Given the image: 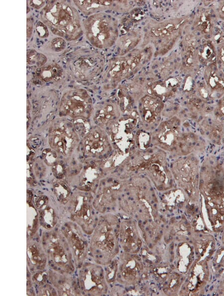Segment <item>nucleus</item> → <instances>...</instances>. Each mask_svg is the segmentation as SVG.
<instances>
[{
  "mask_svg": "<svg viewBox=\"0 0 224 296\" xmlns=\"http://www.w3.org/2000/svg\"><path fill=\"white\" fill-rule=\"evenodd\" d=\"M40 14L41 21L53 34L65 40H76L83 33L80 14L69 1H48Z\"/></svg>",
  "mask_w": 224,
  "mask_h": 296,
  "instance_id": "nucleus-1",
  "label": "nucleus"
},
{
  "mask_svg": "<svg viewBox=\"0 0 224 296\" xmlns=\"http://www.w3.org/2000/svg\"><path fill=\"white\" fill-rule=\"evenodd\" d=\"M120 224L117 217L112 214H104L99 218L91 234L89 249L96 263L109 265L118 254Z\"/></svg>",
  "mask_w": 224,
  "mask_h": 296,
  "instance_id": "nucleus-2",
  "label": "nucleus"
},
{
  "mask_svg": "<svg viewBox=\"0 0 224 296\" xmlns=\"http://www.w3.org/2000/svg\"><path fill=\"white\" fill-rule=\"evenodd\" d=\"M40 243L48 259L50 269L62 273L72 274L76 268L68 243L60 229L45 230Z\"/></svg>",
  "mask_w": 224,
  "mask_h": 296,
  "instance_id": "nucleus-3",
  "label": "nucleus"
},
{
  "mask_svg": "<svg viewBox=\"0 0 224 296\" xmlns=\"http://www.w3.org/2000/svg\"><path fill=\"white\" fill-rule=\"evenodd\" d=\"M83 26L87 40L96 48H110L117 40V21L107 13L99 12L88 16L83 20Z\"/></svg>",
  "mask_w": 224,
  "mask_h": 296,
  "instance_id": "nucleus-4",
  "label": "nucleus"
},
{
  "mask_svg": "<svg viewBox=\"0 0 224 296\" xmlns=\"http://www.w3.org/2000/svg\"><path fill=\"white\" fill-rule=\"evenodd\" d=\"M93 200L91 192L78 190L72 194L67 203L71 220L88 235H91L99 220Z\"/></svg>",
  "mask_w": 224,
  "mask_h": 296,
  "instance_id": "nucleus-5",
  "label": "nucleus"
},
{
  "mask_svg": "<svg viewBox=\"0 0 224 296\" xmlns=\"http://www.w3.org/2000/svg\"><path fill=\"white\" fill-rule=\"evenodd\" d=\"M80 139L75 130L73 122L66 120L57 121L49 129V145L61 157L70 156L77 148Z\"/></svg>",
  "mask_w": 224,
  "mask_h": 296,
  "instance_id": "nucleus-6",
  "label": "nucleus"
},
{
  "mask_svg": "<svg viewBox=\"0 0 224 296\" xmlns=\"http://www.w3.org/2000/svg\"><path fill=\"white\" fill-rule=\"evenodd\" d=\"M94 105L88 92L81 88L66 91L63 95L59 104V113L61 117L72 119H89L93 113Z\"/></svg>",
  "mask_w": 224,
  "mask_h": 296,
  "instance_id": "nucleus-7",
  "label": "nucleus"
},
{
  "mask_svg": "<svg viewBox=\"0 0 224 296\" xmlns=\"http://www.w3.org/2000/svg\"><path fill=\"white\" fill-rule=\"evenodd\" d=\"M188 21V17H179L157 22L150 27L148 35L160 48V53L165 54L173 47Z\"/></svg>",
  "mask_w": 224,
  "mask_h": 296,
  "instance_id": "nucleus-8",
  "label": "nucleus"
},
{
  "mask_svg": "<svg viewBox=\"0 0 224 296\" xmlns=\"http://www.w3.org/2000/svg\"><path fill=\"white\" fill-rule=\"evenodd\" d=\"M80 146L84 155L96 160H102L109 156L113 148L107 132L97 125L91 127L81 139Z\"/></svg>",
  "mask_w": 224,
  "mask_h": 296,
  "instance_id": "nucleus-9",
  "label": "nucleus"
},
{
  "mask_svg": "<svg viewBox=\"0 0 224 296\" xmlns=\"http://www.w3.org/2000/svg\"><path fill=\"white\" fill-rule=\"evenodd\" d=\"M79 269L77 281L82 295L102 296L107 292L105 273L100 265L87 263Z\"/></svg>",
  "mask_w": 224,
  "mask_h": 296,
  "instance_id": "nucleus-10",
  "label": "nucleus"
},
{
  "mask_svg": "<svg viewBox=\"0 0 224 296\" xmlns=\"http://www.w3.org/2000/svg\"><path fill=\"white\" fill-rule=\"evenodd\" d=\"M60 229L68 243L75 267L79 269L85 263L89 254V244L85 233L71 220L65 222Z\"/></svg>",
  "mask_w": 224,
  "mask_h": 296,
  "instance_id": "nucleus-11",
  "label": "nucleus"
},
{
  "mask_svg": "<svg viewBox=\"0 0 224 296\" xmlns=\"http://www.w3.org/2000/svg\"><path fill=\"white\" fill-rule=\"evenodd\" d=\"M164 105L161 99L146 95L139 100L138 114L139 125L143 131L152 132L160 123L161 115Z\"/></svg>",
  "mask_w": 224,
  "mask_h": 296,
  "instance_id": "nucleus-12",
  "label": "nucleus"
},
{
  "mask_svg": "<svg viewBox=\"0 0 224 296\" xmlns=\"http://www.w3.org/2000/svg\"><path fill=\"white\" fill-rule=\"evenodd\" d=\"M121 114L119 105L109 99L94 105L92 117L96 125L107 131L120 119Z\"/></svg>",
  "mask_w": 224,
  "mask_h": 296,
  "instance_id": "nucleus-13",
  "label": "nucleus"
},
{
  "mask_svg": "<svg viewBox=\"0 0 224 296\" xmlns=\"http://www.w3.org/2000/svg\"><path fill=\"white\" fill-rule=\"evenodd\" d=\"M33 203L38 212L40 226L45 230L56 227L58 213L49 198L44 194L38 195L33 199Z\"/></svg>",
  "mask_w": 224,
  "mask_h": 296,
  "instance_id": "nucleus-14",
  "label": "nucleus"
},
{
  "mask_svg": "<svg viewBox=\"0 0 224 296\" xmlns=\"http://www.w3.org/2000/svg\"><path fill=\"white\" fill-rule=\"evenodd\" d=\"M73 2L83 14L88 16L109 10L124 11V9L126 10L131 7L130 1L122 0H74Z\"/></svg>",
  "mask_w": 224,
  "mask_h": 296,
  "instance_id": "nucleus-15",
  "label": "nucleus"
},
{
  "mask_svg": "<svg viewBox=\"0 0 224 296\" xmlns=\"http://www.w3.org/2000/svg\"><path fill=\"white\" fill-rule=\"evenodd\" d=\"M48 281L55 288L58 296L82 295L77 281L72 274L62 273L50 269L48 271Z\"/></svg>",
  "mask_w": 224,
  "mask_h": 296,
  "instance_id": "nucleus-16",
  "label": "nucleus"
},
{
  "mask_svg": "<svg viewBox=\"0 0 224 296\" xmlns=\"http://www.w3.org/2000/svg\"><path fill=\"white\" fill-rule=\"evenodd\" d=\"M120 243L126 252L134 254L141 246L140 236L133 221H124L120 224Z\"/></svg>",
  "mask_w": 224,
  "mask_h": 296,
  "instance_id": "nucleus-17",
  "label": "nucleus"
},
{
  "mask_svg": "<svg viewBox=\"0 0 224 296\" xmlns=\"http://www.w3.org/2000/svg\"><path fill=\"white\" fill-rule=\"evenodd\" d=\"M26 249L29 272L32 274L45 270L48 259L40 242L39 243L33 239H28Z\"/></svg>",
  "mask_w": 224,
  "mask_h": 296,
  "instance_id": "nucleus-18",
  "label": "nucleus"
},
{
  "mask_svg": "<svg viewBox=\"0 0 224 296\" xmlns=\"http://www.w3.org/2000/svg\"><path fill=\"white\" fill-rule=\"evenodd\" d=\"M217 64L205 67L203 86L208 94H214L218 98L224 93V72Z\"/></svg>",
  "mask_w": 224,
  "mask_h": 296,
  "instance_id": "nucleus-19",
  "label": "nucleus"
},
{
  "mask_svg": "<svg viewBox=\"0 0 224 296\" xmlns=\"http://www.w3.org/2000/svg\"><path fill=\"white\" fill-rule=\"evenodd\" d=\"M131 69L127 55L119 56L110 60L106 76L110 82L115 84L132 74Z\"/></svg>",
  "mask_w": 224,
  "mask_h": 296,
  "instance_id": "nucleus-20",
  "label": "nucleus"
},
{
  "mask_svg": "<svg viewBox=\"0 0 224 296\" xmlns=\"http://www.w3.org/2000/svg\"><path fill=\"white\" fill-rule=\"evenodd\" d=\"M216 18L213 8H201L196 14L194 27L205 36H210L213 33Z\"/></svg>",
  "mask_w": 224,
  "mask_h": 296,
  "instance_id": "nucleus-21",
  "label": "nucleus"
},
{
  "mask_svg": "<svg viewBox=\"0 0 224 296\" xmlns=\"http://www.w3.org/2000/svg\"><path fill=\"white\" fill-rule=\"evenodd\" d=\"M199 61L205 67L217 64V50L211 40L205 41L197 50Z\"/></svg>",
  "mask_w": 224,
  "mask_h": 296,
  "instance_id": "nucleus-22",
  "label": "nucleus"
},
{
  "mask_svg": "<svg viewBox=\"0 0 224 296\" xmlns=\"http://www.w3.org/2000/svg\"><path fill=\"white\" fill-rule=\"evenodd\" d=\"M35 73L38 80L43 82H48L60 79L63 70L58 64L52 63L38 68Z\"/></svg>",
  "mask_w": 224,
  "mask_h": 296,
  "instance_id": "nucleus-23",
  "label": "nucleus"
},
{
  "mask_svg": "<svg viewBox=\"0 0 224 296\" xmlns=\"http://www.w3.org/2000/svg\"><path fill=\"white\" fill-rule=\"evenodd\" d=\"M32 198L29 196L27 202V236L28 239H33L40 225L38 212L32 201Z\"/></svg>",
  "mask_w": 224,
  "mask_h": 296,
  "instance_id": "nucleus-24",
  "label": "nucleus"
},
{
  "mask_svg": "<svg viewBox=\"0 0 224 296\" xmlns=\"http://www.w3.org/2000/svg\"><path fill=\"white\" fill-rule=\"evenodd\" d=\"M141 39L139 32L132 31L122 36L118 40L119 54L123 56L133 50Z\"/></svg>",
  "mask_w": 224,
  "mask_h": 296,
  "instance_id": "nucleus-25",
  "label": "nucleus"
},
{
  "mask_svg": "<svg viewBox=\"0 0 224 296\" xmlns=\"http://www.w3.org/2000/svg\"><path fill=\"white\" fill-rule=\"evenodd\" d=\"M53 191L57 200L62 204H67L72 194L70 188L64 179H57L53 183Z\"/></svg>",
  "mask_w": 224,
  "mask_h": 296,
  "instance_id": "nucleus-26",
  "label": "nucleus"
},
{
  "mask_svg": "<svg viewBox=\"0 0 224 296\" xmlns=\"http://www.w3.org/2000/svg\"><path fill=\"white\" fill-rule=\"evenodd\" d=\"M47 58L42 53H39L34 49L27 51V63L29 65H36L42 67L46 63Z\"/></svg>",
  "mask_w": 224,
  "mask_h": 296,
  "instance_id": "nucleus-27",
  "label": "nucleus"
},
{
  "mask_svg": "<svg viewBox=\"0 0 224 296\" xmlns=\"http://www.w3.org/2000/svg\"><path fill=\"white\" fill-rule=\"evenodd\" d=\"M48 277V272L43 270L32 273L31 279L32 284L37 288L47 284Z\"/></svg>",
  "mask_w": 224,
  "mask_h": 296,
  "instance_id": "nucleus-28",
  "label": "nucleus"
},
{
  "mask_svg": "<svg viewBox=\"0 0 224 296\" xmlns=\"http://www.w3.org/2000/svg\"><path fill=\"white\" fill-rule=\"evenodd\" d=\"M36 295L38 296H58L54 286L50 283L36 288Z\"/></svg>",
  "mask_w": 224,
  "mask_h": 296,
  "instance_id": "nucleus-29",
  "label": "nucleus"
},
{
  "mask_svg": "<svg viewBox=\"0 0 224 296\" xmlns=\"http://www.w3.org/2000/svg\"><path fill=\"white\" fill-rule=\"evenodd\" d=\"M66 46L65 40L61 37L54 38L51 42V48L56 52L62 51L65 48Z\"/></svg>",
  "mask_w": 224,
  "mask_h": 296,
  "instance_id": "nucleus-30",
  "label": "nucleus"
},
{
  "mask_svg": "<svg viewBox=\"0 0 224 296\" xmlns=\"http://www.w3.org/2000/svg\"><path fill=\"white\" fill-rule=\"evenodd\" d=\"M36 30L41 38H46L49 35L48 27L42 21H38L36 22Z\"/></svg>",
  "mask_w": 224,
  "mask_h": 296,
  "instance_id": "nucleus-31",
  "label": "nucleus"
},
{
  "mask_svg": "<svg viewBox=\"0 0 224 296\" xmlns=\"http://www.w3.org/2000/svg\"><path fill=\"white\" fill-rule=\"evenodd\" d=\"M216 8H213L217 18L224 21V0L219 1Z\"/></svg>",
  "mask_w": 224,
  "mask_h": 296,
  "instance_id": "nucleus-32",
  "label": "nucleus"
},
{
  "mask_svg": "<svg viewBox=\"0 0 224 296\" xmlns=\"http://www.w3.org/2000/svg\"><path fill=\"white\" fill-rule=\"evenodd\" d=\"M217 63L220 65L221 68L224 69V42L220 44L217 49Z\"/></svg>",
  "mask_w": 224,
  "mask_h": 296,
  "instance_id": "nucleus-33",
  "label": "nucleus"
},
{
  "mask_svg": "<svg viewBox=\"0 0 224 296\" xmlns=\"http://www.w3.org/2000/svg\"><path fill=\"white\" fill-rule=\"evenodd\" d=\"M27 39H29L32 34L33 28V19L30 16L27 18Z\"/></svg>",
  "mask_w": 224,
  "mask_h": 296,
  "instance_id": "nucleus-34",
  "label": "nucleus"
},
{
  "mask_svg": "<svg viewBox=\"0 0 224 296\" xmlns=\"http://www.w3.org/2000/svg\"><path fill=\"white\" fill-rule=\"evenodd\" d=\"M45 0H30L29 1V5L34 9H39L43 8L45 5Z\"/></svg>",
  "mask_w": 224,
  "mask_h": 296,
  "instance_id": "nucleus-35",
  "label": "nucleus"
},
{
  "mask_svg": "<svg viewBox=\"0 0 224 296\" xmlns=\"http://www.w3.org/2000/svg\"><path fill=\"white\" fill-rule=\"evenodd\" d=\"M218 106L221 113H224V96L219 101Z\"/></svg>",
  "mask_w": 224,
  "mask_h": 296,
  "instance_id": "nucleus-36",
  "label": "nucleus"
},
{
  "mask_svg": "<svg viewBox=\"0 0 224 296\" xmlns=\"http://www.w3.org/2000/svg\"><path fill=\"white\" fill-rule=\"evenodd\" d=\"M220 286H221V289L224 292V278L223 280V281H222Z\"/></svg>",
  "mask_w": 224,
  "mask_h": 296,
  "instance_id": "nucleus-37",
  "label": "nucleus"
},
{
  "mask_svg": "<svg viewBox=\"0 0 224 296\" xmlns=\"http://www.w3.org/2000/svg\"><path fill=\"white\" fill-rule=\"evenodd\" d=\"M223 231L222 233V241H223V244H224V228L223 229Z\"/></svg>",
  "mask_w": 224,
  "mask_h": 296,
  "instance_id": "nucleus-38",
  "label": "nucleus"
},
{
  "mask_svg": "<svg viewBox=\"0 0 224 296\" xmlns=\"http://www.w3.org/2000/svg\"><path fill=\"white\" fill-rule=\"evenodd\" d=\"M200 132H201V133L202 135H203V134H204V133H203L204 132H203V130H202V129H200Z\"/></svg>",
  "mask_w": 224,
  "mask_h": 296,
  "instance_id": "nucleus-39",
  "label": "nucleus"
},
{
  "mask_svg": "<svg viewBox=\"0 0 224 296\" xmlns=\"http://www.w3.org/2000/svg\"><path fill=\"white\" fill-rule=\"evenodd\" d=\"M209 121H211V119H209Z\"/></svg>",
  "mask_w": 224,
  "mask_h": 296,
  "instance_id": "nucleus-40",
  "label": "nucleus"
}]
</instances>
